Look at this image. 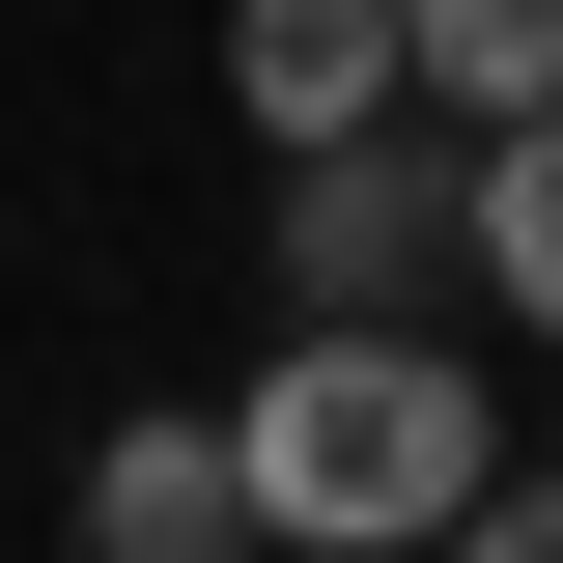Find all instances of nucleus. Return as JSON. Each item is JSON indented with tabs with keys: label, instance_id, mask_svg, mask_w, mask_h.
<instances>
[{
	"label": "nucleus",
	"instance_id": "f257e3e1",
	"mask_svg": "<svg viewBox=\"0 0 563 563\" xmlns=\"http://www.w3.org/2000/svg\"><path fill=\"white\" fill-rule=\"evenodd\" d=\"M225 451H254V536H310V563H395V536H479V479H507V422H479V366L422 339V310H310V339L225 395Z\"/></svg>",
	"mask_w": 563,
	"mask_h": 563
},
{
	"label": "nucleus",
	"instance_id": "f03ea898",
	"mask_svg": "<svg viewBox=\"0 0 563 563\" xmlns=\"http://www.w3.org/2000/svg\"><path fill=\"white\" fill-rule=\"evenodd\" d=\"M282 282L310 310H451L479 282V113H339V141H282Z\"/></svg>",
	"mask_w": 563,
	"mask_h": 563
},
{
	"label": "nucleus",
	"instance_id": "7ed1b4c3",
	"mask_svg": "<svg viewBox=\"0 0 563 563\" xmlns=\"http://www.w3.org/2000/svg\"><path fill=\"white\" fill-rule=\"evenodd\" d=\"M395 0H225V113H254V141H339V113H395Z\"/></svg>",
	"mask_w": 563,
	"mask_h": 563
},
{
	"label": "nucleus",
	"instance_id": "20e7f679",
	"mask_svg": "<svg viewBox=\"0 0 563 563\" xmlns=\"http://www.w3.org/2000/svg\"><path fill=\"white\" fill-rule=\"evenodd\" d=\"M85 536L113 563H254V451H225V422H113V451H85Z\"/></svg>",
	"mask_w": 563,
	"mask_h": 563
},
{
	"label": "nucleus",
	"instance_id": "39448f33",
	"mask_svg": "<svg viewBox=\"0 0 563 563\" xmlns=\"http://www.w3.org/2000/svg\"><path fill=\"white\" fill-rule=\"evenodd\" d=\"M422 113H563V0H395Z\"/></svg>",
	"mask_w": 563,
	"mask_h": 563
},
{
	"label": "nucleus",
	"instance_id": "423d86ee",
	"mask_svg": "<svg viewBox=\"0 0 563 563\" xmlns=\"http://www.w3.org/2000/svg\"><path fill=\"white\" fill-rule=\"evenodd\" d=\"M479 282L563 339V113H479Z\"/></svg>",
	"mask_w": 563,
	"mask_h": 563
},
{
	"label": "nucleus",
	"instance_id": "0eeeda50",
	"mask_svg": "<svg viewBox=\"0 0 563 563\" xmlns=\"http://www.w3.org/2000/svg\"><path fill=\"white\" fill-rule=\"evenodd\" d=\"M479 536H507V563H563V479H479Z\"/></svg>",
	"mask_w": 563,
	"mask_h": 563
}]
</instances>
